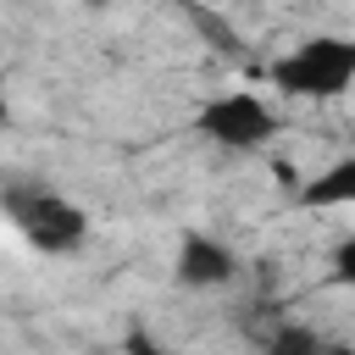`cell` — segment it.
I'll return each mask as SVG.
<instances>
[{"instance_id": "cell-3", "label": "cell", "mask_w": 355, "mask_h": 355, "mask_svg": "<svg viewBox=\"0 0 355 355\" xmlns=\"http://www.w3.org/2000/svg\"><path fill=\"white\" fill-rule=\"evenodd\" d=\"M200 133L216 139V144H233V150H255L277 133V116L255 94H222L200 111Z\"/></svg>"}, {"instance_id": "cell-1", "label": "cell", "mask_w": 355, "mask_h": 355, "mask_svg": "<svg viewBox=\"0 0 355 355\" xmlns=\"http://www.w3.org/2000/svg\"><path fill=\"white\" fill-rule=\"evenodd\" d=\"M355 78V44L344 39H311L300 44L294 55L272 61V83L283 94H311V100H327V94H344Z\"/></svg>"}, {"instance_id": "cell-7", "label": "cell", "mask_w": 355, "mask_h": 355, "mask_svg": "<svg viewBox=\"0 0 355 355\" xmlns=\"http://www.w3.org/2000/svg\"><path fill=\"white\" fill-rule=\"evenodd\" d=\"M6 122H11V105H6V94H0V128H6Z\"/></svg>"}, {"instance_id": "cell-8", "label": "cell", "mask_w": 355, "mask_h": 355, "mask_svg": "<svg viewBox=\"0 0 355 355\" xmlns=\"http://www.w3.org/2000/svg\"><path fill=\"white\" fill-rule=\"evenodd\" d=\"M94 6H100V0H94Z\"/></svg>"}, {"instance_id": "cell-6", "label": "cell", "mask_w": 355, "mask_h": 355, "mask_svg": "<svg viewBox=\"0 0 355 355\" xmlns=\"http://www.w3.org/2000/svg\"><path fill=\"white\" fill-rule=\"evenodd\" d=\"M272 349H277V355H294V349H311V355H316V349H322V338H316V333H305V327H288V333H277V338H272Z\"/></svg>"}, {"instance_id": "cell-2", "label": "cell", "mask_w": 355, "mask_h": 355, "mask_svg": "<svg viewBox=\"0 0 355 355\" xmlns=\"http://www.w3.org/2000/svg\"><path fill=\"white\" fill-rule=\"evenodd\" d=\"M0 205H6V216L17 222V233H22L28 244H39V250H72V244H83V233H89V216H83L72 200L50 194V189H6Z\"/></svg>"}, {"instance_id": "cell-4", "label": "cell", "mask_w": 355, "mask_h": 355, "mask_svg": "<svg viewBox=\"0 0 355 355\" xmlns=\"http://www.w3.org/2000/svg\"><path fill=\"white\" fill-rule=\"evenodd\" d=\"M178 277L194 283V288H211V283H227L233 277V250L205 239V233H189L183 250H178Z\"/></svg>"}, {"instance_id": "cell-5", "label": "cell", "mask_w": 355, "mask_h": 355, "mask_svg": "<svg viewBox=\"0 0 355 355\" xmlns=\"http://www.w3.org/2000/svg\"><path fill=\"white\" fill-rule=\"evenodd\" d=\"M305 200L311 205H344V200H355V161H338L322 183L305 189Z\"/></svg>"}]
</instances>
